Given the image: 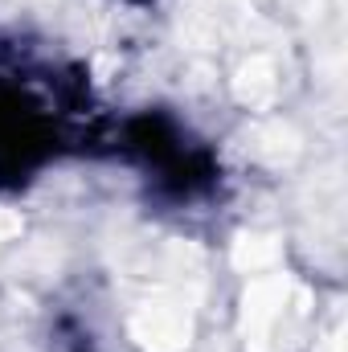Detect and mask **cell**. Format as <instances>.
Masks as SVG:
<instances>
[{"label":"cell","mask_w":348,"mask_h":352,"mask_svg":"<svg viewBox=\"0 0 348 352\" xmlns=\"http://www.w3.org/2000/svg\"><path fill=\"white\" fill-rule=\"evenodd\" d=\"M307 324V291L287 274H259L242 299V336L250 352H291Z\"/></svg>","instance_id":"cell-1"},{"label":"cell","mask_w":348,"mask_h":352,"mask_svg":"<svg viewBox=\"0 0 348 352\" xmlns=\"http://www.w3.org/2000/svg\"><path fill=\"white\" fill-rule=\"evenodd\" d=\"M131 336L144 352H184L193 336V316L188 303H180L173 295H160L144 307H135L131 316Z\"/></svg>","instance_id":"cell-2"},{"label":"cell","mask_w":348,"mask_h":352,"mask_svg":"<svg viewBox=\"0 0 348 352\" xmlns=\"http://www.w3.org/2000/svg\"><path fill=\"white\" fill-rule=\"evenodd\" d=\"M279 90V78H274V66L266 58H250L238 74V98L250 102V107H266Z\"/></svg>","instance_id":"cell-3"},{"label":"cell","mask_w":348,"mask_h":352,"mask_svg":"<svg viewBox=\"0 0 348 352\" xmlns=\"http://www.w3.org/2000/svg\"><path fill=\"white\" fill-rule=\"evenodd\" d=\"M279 258V242L274 238H238V246H234V263L242 266V270H250V274H259L266 266H274Z\"/></svg>","instance_id":"cell-4"}]
</instances>
